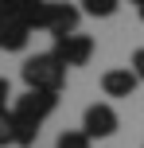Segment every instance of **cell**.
<instances>
[{"label":"cell","instance_id":"7","mask_svg":"<svg viewBox=\"0 0 144 148\" xmlns=\"http://www.w3.org/2000/svg\"><path fill=\"white\" fill-rule=\"evenodd\" d=\"M31 23L20 20V16H8V20H0V51H23L31 39Z\"/></svg>","mask_w":144,"mask_h":148},{"label":"cell","instance_id":"15","mask_svg":"<svg viewBox=\"0 0 144 148\" xmlns=\"http://www.w3.org/2000/svg\"><path fill=\"white\" fill-rule=\"evenodd\" d=\"M136 16H140V23H144V4H136Z\"/></svg>","mask_w":144,"mask_h":148},{"label":"cell","instance_id":"8","mask_svg":"<svg viewBox=\"0 0 144 148\" xmlns=\"http://www.w3.org/2000/svg\"><path fill=\"white\" fill-rule=\"evenodd\" d=\"M78 8H82V16H93V20H109V16H117L121 0H78Z\"/></svg>","mask_w":144,"mask_h":148},{"label":"cell","instance_id":"10","mask_svg":"<svg viewBox=\"0 0 144 148\" xmlns=\"http://www.w3.org/2000/svg\"><path fill=\"white\" fill-rule=\"evenodd\" d=\"M93 140L82 133V129H66V133H59V140H55V148H90Z\"/></svg>","mask_w":144,"mask_h":148},{"label":"cell","instance_id":"2","mask_svg":"<svg viewBox=\"0 0 144 148\" xmlns=\"http://www.w3.org/2000/svg\"><path fill=\"white\" fill-rule=\"evenodd\" d=\"M66 62L59 59L55 51H43V55H31V59H23L20 66V78L27 90H47V94H59L62 82H66Z\"/></svg>","mask_w":144,"mask_h":148},{"label":"cell","instance_id":"3","mask_svg":"<svg viewBox=\"0 0 144 148\" xmlns=\"http://www.w3.org/2000/svg\"><path fill=\"white\" fill-rule=\"evenodd\" d=\"M78 20H82V8H78V4L47 0V8L39 12V20H35V31H47V35L62 39V35H74V31H78Z\"/></svg>","mask_w":144,"mask_h":148},{"label":"cell","instance_id":"12","mask_svg":"<svg viewBox=\"0 0 144 148\" xmlns=\"http://www.w3.org/2000/svg\"><path fill=\"white\" fill-rule=\"evenodd\" d=\"M8 97H12V86H8V78H0V113L12 109V105H8Z\"/></svg>","mask_w":144,"mask_h":148},{"label":"cell","instance_id":"9","mask_svg":"<svg viewBox=\"0 0 144 148\" xmlns=\"http://www.w3.org/2000/svg\"><path fill=\"white\" fill-rule=\"evenodd\" d=\"M47 8V0H12V16H20V20H27L31 27H35L39 12Z\"/></svg>","mask_w":144,"mask_h":148},{"label":"cell","instance_id":"14","mask_svg":"<svg viewBox=\"0 0 144 148\" xmlns=\"http://www.w3.org/2000/svg\"><path fill=\"white\" fill-rule=\"evenodd\" d=\"M12 16V0H0V20H8Z\"/></svg>","mask_w":144,"mask_h":148},{"label":"cell","instance_id":"13","mask_svg":"<svg viewBox=\"0 0 144 148\" xmlns=\"http://www.w3.org/2000/svg\"><path fill=\"white\" fill-rule=\"evenodd\" d=\"M12 144V129H8V113H0V148Z\"/></svg>","mask_w":144,"mask_h":148},{"label":"cell","instance_id":"11","mask_svg":"<svg viewBox=\"0 0 144 148\" xmlns=\"http://www.w3.org/2000/svg\"><path fill=\"white\" fill-rule=\"evenodd\" d=\"M129 66H132V74H136V78L144 82V47H136V51H132V59H129Z\"/></svg>","mask_w":144,"mask_h":148},{"label":"cell","instance_id":"5","mask_svg":"<svg viewBox=\"0 0 144 148\" xmlns=\"http://www.w3.org/2000/svg\"><path fill=\"white\" fill-rule=\"evenodd\" d=\"M51 51L59 55L66 66H86V62L93 59V39H90V35H82V31H74V35L55 39V47H51Z\"/></svg>","mask_w":144,"mask_h":148},{"label":"cell","instance_id":"4","mask_svg":"<svg viewBox=\"0 0 144 148\" xmlns=\"http://www.w3.org/2000/svg\"><path fill=\"white\" fill-rule=\"evenodd\" d=\"M117 109L109 101H93V105H86V113H82V133L90 136V140H109V136L117 133Z\"/></svg>","mask_w":144,"mask_h":148},{"label":"cell","instance_id":"17","mask_svg":"<svg viewBox=\"0 0 144 148\" xmlns=\"http://www.w3.org/2000/svg\"><path fill=\"white\" fill-rule=\"evenodd\" d=\"M140 148H144V144H140Z\"/></svg>","mask_w":144,"mask_h":148},{"label":"cell","instance_id":"1","mask_svg":"<svg viewBox=\"0 0 144 148\" xmlns=\"http://www.w3.org/2000/svg\"><path fill=\"white\" fill-rule=\"evenodd\" d=\"M59 109V94L47 90H23L8 109V129H12V144L16 148H31L43 129V121Z\"/></svg>","mask_w":144,"mask_h":148},{"label":"cell","instance_id":"16","mask_svg":"<svg viewBox=\"0 0 144 148\" xmlns=\"http://www.w3.org/2000/svg\"><path fill=\"white\" fill-rule=\"evenodd\" d=\"M129 4H144V0H129Z\"/></svg>","mask_w":144,"mask_h":148},{"label":"cell","instance_id":"6","mask_svg":"<svg viewBox=\"0 0 144 148\" xmlns=\"http://www.w3.org/2000/svg\"><path fill=\"white\" fill-rule=\"evenodd\" d=\"M136 86H140V78L132 74V66H117V70L101 74V94L105 97H132Z\"/></svg>","mask_w":144,"mask_h":148}]
</instances>
